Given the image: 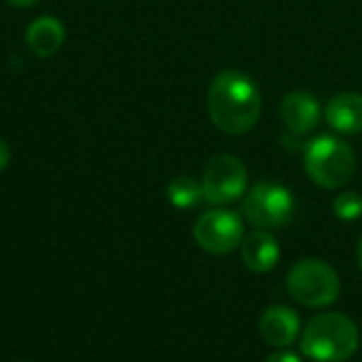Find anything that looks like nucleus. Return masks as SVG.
<instances>
[{
	"instance_id": "obj_1",
	"label": "nucleus",
	"mask_w": 362,
	"mask_h": 362,
	"mask_svg": "<svg viewBox=\"0 0 362 362\" xmlns=\"http://www.w3.org/2000/svg\"><path fill=\"white\" fill-rule=\"evenodd\" d=\"M261 110V89L246 72L229 68L212 78L208 87V115L221 132L231 136L250 132L259 123Z\"/></svg>"
},
{
	"instance_id": "obj_2",
	"label": "nucleus",
	"mask_w": 362,
	"mask_h": 362,
	"mask_svg": "<svg viewBox=\"0 0 362 362\" xmlns=\"http://www.w3.org/2000/svg\"><path fill=\"white\" fill-rule=\"evenodd\" d=\"M361 346L356 322L339 312L316 314L301 331V354L314 362L350 361Z\"/></svg>"
},
{
	"instance_id": "obj_3",
	"label": "nucleus",
	"mask_w": 362,
	"mask_h": 362,
	"mask_svg": "<svg viewBox=\"0 0 362 362\" xmlns=\"http://www.w3.org/2000/svg\"><path fill=\"white\" fill-rule=\"evenodd\" d=\"M303 153L305 174L320 189L346 187L356 172V155L352 146L335 134L316 136L305 144Z\"/></svg>"
},
{
	"instance_id": "obj_4",
	"label": "nucleus",
	"mask_w": 362,
	"mask_h": 362,
	"mask_svg": "<svg viewBox=\"0 0 362 362\" xmlns=\"http://www.w3.org/2000/svg\"><path fill=\"white\" fill-rule=\"evenodd\" d=\"M288 295L303 308L322 310L333 305L341 295L339 274L322 259H301L286 276Z\"/></svg>"
},
{
	"instance_id": "obj_5",
	"label": "nucleus",
	"mask_w": 362,
	"mask_h": 362,
	"mask_svg": "<svg viewBox=\"0 0 362 362\" xmlns=\"http://www.w3.org/2000/svg\"><path fill=\"white\" fill-rule=\"evenodd\" d=\"M244 216L255 229H282L295 216V197L280 182H257L244 195Z\"/></svg>"
},
{
	"instance_id": "obj_6",
	"label": "nucleus",
	"mask_w": 362,
	"mask_h": 362,
	"mask_svg": "<svg viewBox=\"0 0 362 362\" xmlns=\"http://www.w3.org/2000/svg\"><path fill=\"white\" fill-rule=\"evenodd\" d=\"M204 202L223 208L242 199L248 191V172L242 159L229 153L214 155L202 174Z\"/></svg>"
},
{
	"instance_id": "obj_7",
	"label": "nucleus",
	"mask_w": 362,
	"mask_h": 362,
	"mask_svg": "<svg viewBox=\"0 0 362 362\" xmlns=\"http://www.w3.org/2000/svg\"><path fill=\"white\" fill-rule=\"evenodd\" d=\"M244 235L246 233L242 216L227 208L204 212L193 227V238L197 246L210 255H229L238 250Z\"/></svg>"
},
{
	"instance_id": "obj_8",
	"label": "nucleus",
	"mask_w": 362,
	"mask_h": 362,
	"mask_svg": "<svg viewBox=\"0 0 362 362\" xmlns=\"http://www.w3.org/2000/svg\"><path fill=\"white\" fill-rule=\"evenodd\" d=\"M320 102L310 91L295 89L284 95L280 104V117L291 136H308L320 123Z\"/></svg>"
},
{
	"instance_id": "obj_9",
	"label": "nucleus",
	"mask_w": 362,
	"mask_h": 362,
	"mask_svg": "<svg viewBox=\"0 0 362 362\" xmlns=\"http://www.w3.org/2000/svg\"><path fill=\"white\" fill-rule=\"evenodd\" d=\"M259 333L267 346L286 350L301 335L299 314L288 305H272L263 312L259 320Z\"/></svg>"
},
{
	"instance_id": "obj_10",
	"label": "nucleus",
	"mask_w": 362,
	"mask_h": 362,
	"mask_svg": "<svg viewBox=\"0 0 362 362\" xmlns=\"http://www.w3.org/2000/svg\"><path fill=\"white\" fill-rule=\"evenodd\" d=\"M240 255L244 265L255 274L272 272L280 261V244L272 235V231L255 229L244 235L240 244Z\"/></svg>"
},
{
	"instance_id": "obj_11",
	"label": "nucleus",
	"mask_w": 362,
	"mask_h": 362,
	"mask_svg": "<svg viewBox=\"0 0 362 362\" xmlns=\"http://www.w3.org/2000/svg\"><path fill=\"white\" fill-rule=\"evenodd\" d=\"M327 123L344 136H354L362 132V93L341 91L331 98L325 110Z\"/></svg>"
},
{
	"instance_id": "obj_12",
	"label": "nucleus",
	"mask_w": 362,
	"mask_h": 362,
	"mask_svg": "<svg viewBox=\"0 0 362 362\" xmlns=\"http://www.w3.org/2000/svg\"><path fill=\"white\" fill-rule=\"evenodd\" d=\"M64 38H66L64 23L51 15H42L34 19L25 30V42L32 49V53L38 57L55 55L64 45Z\"/></svg>"
},
{
	"instance_id": "obj_13",
	"label": "nucleus",
	"mask_w": 362,
	"mask_h": 362,
	"mask_svg": "<svg viewBox=\"0 0 362 362\" xmlns=\"http://www.w3.org/2000/svg\"><path fill=\"white\" fill-rule=\"evenodd\" d=\"M165 195H168L170 204L178 210H191L204 202L202 182L191 176H176L174 180H170Z\"/></svg>"
},
{
	"instance_id": "obj_14",
	"label": "nucleus",
	"mask_w": 362,
	"mask_h": 362,
	"mask_svg": "<svg viewBox=\"0 0 362 362\" xmlns=\"http://www.w3.org/2000/svg\"><path fill=\"white\" fill-rule=\"evenodd\" d=\"M333 212L339 221L354 223L362 216V195L356 191L339 193L333 202Z\"/></svg>"
},
{
	"instance_id": "obj_15",
	"label": "nucleus",
	"mask_w": 362,
	"mask_h": 362,
	"mask_svg": "<svg viewBox=\"0 0 362 362\" xmlns=\"http://www.w3.org/2000/svg\"><path fill=\"white\" fill-rule=\"evenodd\" d=\"M265 362H303V361H301V356H299V354H295V352H288V350H276L274 354H269V356H267V361Z\"/></svg>"
},
{
	"instance_id": "obj_16",
	"label": "nucleus",
	"mask_w": 362,
	"mask_h": 362,
	"mask_svg": "<svg viewBox=\"0 0 362 362\" xmlns=\"http://www.w3.org/2000/svg\"><path fill=\"white\" fill-rule=\"evenodd\" d=\"M8 161H11V148H8V144L0 138V172L8 165Z\"/></svg>"
},
{
	"instance_id": "obj_17",
	"label": "nucleus",
	"mask_w": 362,
	"mask_h": 362,
	"mask_svg": "<svg viewBox=\"0 0 362 362\" xmlns=\"http://www.w3.org/2000/svg\"><path fill=\"white\" fill-rule=\"evenodd\" d=\"M11 6H19V8H25V6H32V4H36L38 0H6Z\"/></svg>"
},
{
	"instance_id": "obj_18",
	"label": "nucleus",
	"mask_w": 362,
	"mask_h": 362,
	"mask_svg": "<svg viewBox=\"0 0 362 362\" xmlns=\"http://www.w3.org/2000/svg\"><path fill=\"white\" fill-rule=\"evenodd\" d=\"M356 259H358V269H361L362 274V235L361 240H358V248H356Z\"/></svg>"
},
{
	"instance_id": "obj_19",
	"label": "nucleus",
	"mask_w": 362,
	"mask_h": 362,
	"mask_svg": "<svg viewBox=\"0 0 362 362\" xmlns=\"http://www.w3.org/2000/svg\"><path fill=\"white\" fill-rule=\"evenodd\" d=\"M21 362H28V361H21Z\"/></svg>"
}]
</instances>
